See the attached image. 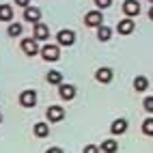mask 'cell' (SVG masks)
Masks as SVG:
<instances>
[{"instance_id":"obj_1","label":"cell","mask_w":153,"mask_h":153,"mask_svg":"<svg viewBox=\"0 0 153 153\" xmlns=\"http://www.w3.org/2000/svg\"><path fill=\"white\" fill-rule=\"evenodd\" d=\"M19 104L26 106V108H33L37 104V93L35 91H24V93L19 95Z\"/></svg>"},{"instance_id":"obj_2","label":"cell","mask_w":153,"mask_h":153,"mask_svg":"<svg viewBox=\"0 0 153 153\" xmlns=\"http://www.w3.org/2000/svg\"><path fill=\"white\" fill-rule=\"evenodd\" d=\"M41 56H43L45 60H56V58L60 56V50H58V45H45V48L41 50Z\"/></svg>"},{"instance_id":"obj_3","label":"cell","mask_w":153,"mask_h":153,"mask_svg":"<svg viewBox=\"0 0 153 153\" xmlns=\"http://www.w3.org/2000/svg\"><path fill=\"white\" fill-rule=\"evenodd\" d=\"M138 11H140V4L136 2V0H125V4H123V13L125 15H138Z\"/></svg>"},{"instance_id":"obj_4","label":"cell","mask_w":153,"mask_h":153,"mask_svg":"<svg viewBox=\"0 0 153 153\" xmlns=\"http://www.w3.org/2000/svg\"><path fill=\"white\" fill-rule=\"evenodd\" d=\"M63 117H65L63 108H58V106H52V108H48V119H50V121L58 123V121H63Z\"/></svg>"},{"instance_id":"obj_5","label":"cell","mask_w":153,"mask_h":153,"mask_svg":"<svg viewBox=\"0 0 153 153\" xmlns=\"http://www.w3.org/2000/svg\"><path fill=\"white\" fill-rule=\"evenodd\" d=\"M22 50H24L28 56H35V54L39 52V48H37V43H35V39H24V41H22Z\"/></svg>"},{"instance_id":"obj_6","label":"cell","mask_w":153,"mask_h":153,"mask_svg":"<svg viewBox=\"0 0 153 153\" xmlns=\"http://www.w3.org/2000/svg\"><path fill=\"white\" fill-rule=\"evenodd\" d=\"M56 39H58V43H60V45H71L76 37H74V33H71V30H60Z\"/></svg>"},{"instance_id":"obj_7","label":"cell","mask_w":153,"mask_h":153,"mask_svg":"<svg viewBox=\"0 0 153 153\" xmlns=\"http://www.w3.org/2000/svg\"><path fill=\"white\" fill-rule=\"evenodd\" d=\"M39 17H41V11L35 9V7H28L26 13H24V19H26V22H39Z\"/></svg>"},{"instance_id":"obj_8","label":"cell","mask_w":153,"mask_h":153,"mask_svg":"<svg viewBox=\"0 0 153 153\" xmlns=\"http://www.w3.org/2000/svg\"><path fill=\"white\" fill-rule=\"evenodd\" d=\"M58 93H60V97H63V99H74L76 88L69 86V84H60V86H58Z\"/></svg>"},{"instance_id":"obj_9","label":"cell","mask_w":153,"mask_h":153,"mask_svg":"<svg viewBox=\"0 0 153 153\" xmlns=\"http://www.w3.org/2000/svg\"><path fill=\"white\" fill-rule=\"evenodd\" d=\"M48 37H50V30H48V26H43V24H37V26H35V39H39V41H45Z\"/></svg>"},{"instance_id":"obj_10","label":"cell","mask_w":153,"mask_h":153,"mask_svg":"<svg viewBox=\"0 0 153 153\" xmlns=\"http://www.w3.org/2000/svg\"><path fill=\"white\" fill-rule=\"evenodd\" d=\"M86 24H88V26H99V24H101V13H99V11H91V13L86 15Z\"/></svg>"},{"instance_id":"obj_11","label":"cell","mask_w":153,"mask_h":153,"mask_svg":"<svg viewBox=\"0 0 153 153\" xmlns=\"http://www.w3.org/2000/svg\"><path fill=\"white\" fill-rule=\"evenodd\" d=\"M134 28H136V26H134V22H131V19H123V22L119 24V33H121V35H129Z\"/></svg>"},{"instance_id":"obj_12","label":"cell","mask_w":153,"mask_h":153,"mask_svg":"<svg viewBox=\"0 0 153 153\" xmlns=\"http://www.w3.org/2000/svg\"><path fill=\"white\" fill-rule=\"evenodd\" d=\"M11 17H13L11 7H9V4H0V19H2V22H9Z\"/></svg>"},{"instance_id":"obj_13","label":"cell","mask_w":153,"mask_h":153,"mask_svg":"<svg viewBox=\"0 0 153 153\" xmlns=\"http://www.w3.org/2000/svg\"><path fill=\"white\" fill-rule=\"evenodd\" d=\"M97 80H99V82H110V80H112V71L110 69H99L97 71Z\"/></svg>"},{"instance_id":"obj_14","label":"cell","mask_w":153,"mask_h":153,"mask_svg":"<svg viewBox=\"0 0 153 153\" xmlns=\"http://www.w3.org/2000/svg\"><path fill=\"white\" fill-rule=\"evenodd\" d=\"M127 129V123L123 119H119V121H114V123H112V131H114V134H123V131Z\"/></svg>"},{"instance_id":"obj_15","label":"cell","mask_w":153,"mask_h":153,"mask_svg":"<svg viewBox=\"0 0 153 153\" xmlns=\"http://www.w3.org/2000/svg\"><path fill=\"white\" fill-rule=\"evenodd\" d=\"M97 37L101 39V41H108V39L112 37V30H110L108 26H99V30H97Z\"/></svg>"},{"instance_id":"obj_16","label":"cell","mask_w":153,"mask_h":153,"mask_svg":"<svg viewBox=\"0 0 153 153\" xmlns=\"http://www.w3.org/2000/svg\"><path fill=\"white\" fill-rule=\"evenodd\" d=\"M35 134H37L39 138H45V136L50 134V129H48L45 123H37V125H35Z\"/></svg>"},{"instance_id":"obj_17","label":"cell","mask_w":153,"mask_h":153,"mask_svg":"<svg viewBox=\"0 0 153 153\" xmlns=\"http://www.w3.org/2000/svg\"><path fill=\"white\" fill-rule=\"evenodd\" d=\"M48 82L50 84H60V82H63V76H60L58 71H50V74H48Z\"/></svg>"},{"instance_id":"obj_18","label":"cell","mask_w":153,"mask_h":153,"mask_svg":"<svg viewBox=\"0 0 153 153\" xmlns=\"http://www.w3.org/2000/svg\"><path fill=\"white\" fill-rule=\"evenodd\" d=\"M134 86H136V91H145V88L149 86V80H147V78H142V76H138V78H136V82H134Z\"/></svg>"},{"instance_id":"obj_19","label":"cell","mask_w":153,"mask_h":153,"mask_svg":"<svg viewBox=\"0 0 153 153\" xmlns=\"http://www.w3.org/2000/svg\"><path fill=\"white\" fill-rule=\"evenodd\" d=\"M119 147H117V142L114 140H106L104 145H101V151H106V153H112V151H117Z\"/></svg>"},{"instance_id":"obj_20","label":"cell","mask_w":153,"mask_h":153,"mask_svg":"<svg viewBox=\"0 0 153 153\" xmlns=\"http://www.w3.org/2000/svg\"><path fill=\"white\" fill-rule=\"evenodd\" d=\"M142 131H145L147 136H151V134H153V119L145 121V125H142Z\"/></svg>"},{"instance_id":"obj_21","label":"cell","mask_w":153,"mask_h":153,"mask_svg":"<svg viewBox=\"0 0 153 153\" xmlns=\"http://www.w3.org/2000/svg\"><path fill=\"white\" fill-rule=\"evenodd\" d=\"M19 33H22V26H19V24H11V28H9V35H11V37H17Z\"/></svg>"},{"instance_id":"obj_22","label":"cell","mask_w":153,"mask_h":153,"mask_svg":"<svg viewBox=\"0 0 153 153\" xmlns=\"http://www.w3.org/2000/svg\"><path fill=\"white\" fill-rule=\"evenodd\" d=\"M95 2H97V7H99V9H106V7H110L112 0H95Z\"/></svg>"},{"instance_id":"obj_23","label":"cell","mask_w":153,"mask_h":153,"mask_svg":"<svg viewBox=\"0 0 153 153\" xmlns=\"http://www.w3.org/2000/svg\"><path fill=\"white\" fill-rule=\"evenodd\" d=\"M145 108L149 110V114H151V110H153V99L149 97V99H145Z\"/></svg>"},{"instance_id":"obj_24","label":"cell","mask_w":153,"mask_h":153,"mask_svg":"<svg viewBox=\"0 0 153 153\" xmlns=\"http://www.w3.org/2000/svg\"><path fill=\"white\" fill-rule=\"evenodd\" d=\"M95 151H97V147H95V145H88V147L84 149V153H95Z\"/></svg>"},{"instance_id":"obj_25","label":"cell","mask_w":153,"mask_h":153,"mask_svg":"<svg viewBox=\"0 0 153 153\" xmlns=\"http://www.w3.org/2000/svg\"><path fill=\"white\" fill-rule=\"evenodd\" d=\"M15 2H17L19 7H28V4H30V0H15Z\"/></svg>"},{"instance_id":"obj_26","label":"cell","mask_w":153,"mask_h":153,"mask_svg":"<svg viewBox=\"0 0 153 153\" xmlns=\"http://www.w3.org/2000/svg\"><path fill=\"white\" fill-rule=\"evenodd\" d=\"M0 121H2V117H0Z\"/></svg>"}]
</instances>
